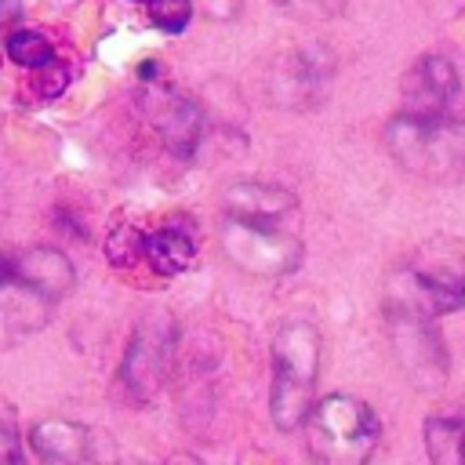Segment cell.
Masks as SVG:
<instances>
[{
  "label": "cell",
  "instance_id": "6da1fadb",
  "mask_svg": "<svg viewBox=\"0 0 465 465\" xmlns=\"http://www.w3.org/2000/svg\"><path fill=\"white\" fill-rule=\"evenodd\" d=\"M389 302L414 305L429 316H447L465 305V243L436 236L407 258L389 283Z\"/></svg>",
  "mask_w": 465,
  "mask_h": 465
},
{
  "label": "cell",
  "instance_id": "7a4b0ae2",
  "mask_svg": "<svg viewBox=\"0 0 465 465\" xmlns=\"http://www.w3.org/2000/svg\"><path fill=\"white\" fill-rule=\"evenodd\" d=\"M385 142L396 163L418 178L450 182L465 174V120L458 113H443V116L396 113L385 127Z\"/></svg>",
  "mask_w": 465,
  "mask_h": 465
},
{
  "label": "cell",
  "instance_id": "3957f363",
  "mask_svg": "<svg viewBox=\"0 0 465 465\" xmlns=\"http://www.w3.org/2000/svg\"><path fill=\"white\" fill-rule=\"evenodd\" d=\"M320 374V331L309 320H287L272 338V392L269 411L276 429L305 425Z\"/></svg>",
  "mask_w": 465,
  "mask_h": 465
},
{
  "label": "cell",
  "instance_id": "277c9868",
  "mask_svg": "<svg viewBox=\"0 0 465 465\" xmlns=\"http://www.w3.org/2000/svg\"><path fill=\"white\" fill-rule=\"evenodd\" d=\"M378 414L345 392L323 396L305 418V450L316 465H367L378 450Z\"/></svg>",
  "mask_w": 465,
  "mask_h": 465
},
{
  "label": "cell",
  "instance_id": "5b68a950",
  "mask_svg": "<svg viewBox=\"0 0 465 465\" xmlns=\"http://www.w3.org/2000/svg\"><path fill=\"white\" fill-rule=\"evenodd\" d=\"M222 247L240 269L258 276H283L302 262V240L287 229V222H254L229 214Z\"/></svg>",
  "mask_w": 465,
  "mask_h": 465
},
{
  "label": "cell",
  "instance_id": "8992f818",
  "mask_svg": "<svg viewBox=\"0 0 465 465\" xmlns=\"http://www.w3.org/2000/svg\"><path fill=\"white\" fill-rule=\"evenodd\" d=\"M385 316H389L392 349H396L407 378L418 389H440L447 378V352H443V341L436 331V316H429L414 305H403V302H389Z\"/></svg>",
  "mask_w": 465,
  "mask_h": 465
},
{
  "label": "cell",
  "instance_id": "52a82bcc",
  "mask_svg": "<svg viewBox=\"0 0 465 465\" xmlns=\"http://www.w3.org/2000/svg\"><path fill=\"white\" fill-rule=\"evenodd\" d=\"M171 356H174V327L171 320L160 312L153 320H142L131 345H127V356H124V367H120V381L124 389L134 396V400H153L171 371Z\"/></svg>",
  "mask_w": 465,
  "mask_h": 465
},
{
  "label": "cell",
  "instance_id": "ba28073f",
  "mask_svg": "<svg viewBox=\"0 0 465 465\" xmlns=\"http://www.w3.org/2000/svg\"><path fill=\"white\" fill-rule=\"evenodd\" d=\"M458 98V69L447 54H421L403 76V105L400 113L414 116H443L454 113Z\"/></svg>",
  "mask_w": 465,
  "mask_h": 465
},
{
  "label": "cell",
  "instance_id": "9c48e42d",
  "mask_svg": "<svg viewBox=\"0 0 465 465\" xmlns=\"http://www.w3.org/2000/svg\"><path fill=\"white\" fill-rule=\"evenodd\" d=\"M36 458L44 465H105L94 443V432L80 421H65V418H47L33 429L29 436Z\"/></svg>",
  "mask_w": 465,
  "mask_h": 465
},
{
  "label": "cell",
  "instance_id": "30bf717a",
  "mask_svg": "<svg viewBox=\"0 0 465 465\" xmlns=\"http://www.w3.org/2000/svg\"><path fill=\"white\" fill-rule=\"evenodd\" d=\"M432 465H465V396L436 407L421 429Z\"/></svg>",
  "mask_w": 465,
  "mask_h": 465
},
{
  "label": "cell",
  "instance_id": "8fae6325",
  "mask_svg": "<svg viewBox=\"0 0 465 465\" xmlns=\"http://www.w3.org/2000/svg\"><path fill=\"white\" fill-rule=\"evenodd\" d=\"M225 211L232 218H254V222H287L294 214V196L280 185H265V182H243L236 189H229L225 196Z\"/></svg>",
  "mask_w": 465,
  "mask_h": 465
},
{
  "label": "cell",
  "instance_id": "7c38bea8",
  "mask_svg": "<svg viewBox=\"0 0 465 465\" xmlns=\"http://www.w3.org/2000/svg\"><path fill=\"white\" fill-rule=\"evenodd\" d=\"M142 254L156 272L178 276V272L189 269V262L196 254V243L182 229H153V232H142Z\"/></svg>",
  "mask_w": 465,
  "mask_h": 465
},
{
  "label": "cell",
  "instance_id": "4fadbf2b",
  "mask_svg": "<svg viewBox=\"0 0 465 465\" xmlns=\"http://www.w3.org/2000/svg\"><path fill=\"white\" fill-rule=\"evenodd\" d=\"M22 283L40 298H62L73 287V269L58 251H33L18 262Z\"/></svg>",
  "mask_w": 465,
  "mask_h": 465
},
{
  "label": "cell",
  "instance_id": "5bb4252c",
  "mask_svg": "<svg viewBox=\"0 0 465 465\" xmlns=\"http://www.w3.org/2000/svg\"><path fill=\"white\" fill-rule=\"evenodd\" d=\"M7 58H11L15 65H25V69H44V65L54 62V47H51V40H47L44 33H36V29H15V33L7 36Z\"/></svg>",
  "mask_w": 465,
  "mask_h": 465
},
{
  "label": "cell",
  "instance_id": "9a60e30c",
  "mask_svg": "<svg viewBox=\"0 0 465 465\" xmlns=\"http://www.w3.org/2000/svg\"><path fill=\"white\" fill-rule=\"evenodd\" d=\"M160 127H163L171 149L178 145V149L185 153V149H193V142H196V134H200V116H196V109H193L189 102L167 98V109H163V116H160Z\"/></svg>",
  "mask_w": 465,
  "mask_h": 465
},
{
  "label": "cell",
  "instance_id": "2e32d148",
  "mask_svg": "<svg viewBox=\"0 0 465 465\" xmlns=\"http://www.w3.org/2000/svg\"><path fill=\"white\" fill-rule=\"evenodd\" d=\"M145 11H149V22L160 33H182L189 25V18H193V4L189 0H149Z\"/></svg>",
  "mask_w": 465,
  "mask_h": 465
},
{
  "label": "cell",
  "instance_id": "e0dca14e",
  "mask_svg": "<svg viewBox=\"0 0 465 465\" xmlns=\"http://www.w3.org/2000/svg\"><path fill=\"white\" fill-rule=\"evenodd\" d=\"M0 465H25V454H22V443L15 432V418L4 403H0Z\"/></svg>",
  "mask_w": 465,
  "mask_h": 465
},
{
  "label": "cell",
  "instance_id": "ac0fdd59",
  "mask_svg": "<svg viewBox=\"0 0 465 465\" xmlns=\"http://www.w3.org/2000/svg\"><path fill=\"white\" fill-rule=\"evenodd\" d=\"M280 7H291V11H298V15H334V11H341V0H276Z\"/></svg>",
  "mask_w": 465,
  "mask_h": 465
},
{
  "label": "cell",
  "instance_id": "d6986e66",
  "mask_svg": "<svg viewBox=\"0 0 465 465\" xmlns=\"http://www.w3.org/2000/svg\"><path fill=\"white\" fill-rule=\"evenodd\" d=\"M18 15V0H0V25Z\"/></svg>",
  "mask_w": 465,
  "mask_h": 465
},
{
  "label": "cell",
  "instance_id": "ffe728a7",
  "mask_svg": "<svg viewBox=\"0 0 465 465\" xmlns=\"http://www.w3.org/2000/svg\"><path fill=\"white\" fill-rule=\"evenodd\" d=\"M163 465H200V461H196L193 454H171V458H167Z\"/></svg>",
  "mask_w": 465,
  "mask_h": 465
},
{
  "label": "cell",
  "instance_id": "44dd1931",
  "mask_svg": "<svg viewBox=\"0 0 465 465\" xmlns=\"http://www.w3.org/2000/svg\"><path fill=\"white\" fill-rule=\"evenodd\" d=\"M131 4H149V0H131Z\"/></svg>",
  "mask_w": 465,
  "mask_h": 465
}]
</instances>
